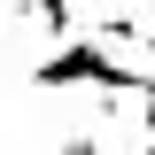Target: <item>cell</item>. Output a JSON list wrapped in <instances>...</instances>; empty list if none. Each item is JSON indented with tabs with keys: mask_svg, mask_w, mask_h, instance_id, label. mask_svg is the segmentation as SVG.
I'll return each instance as SVG.
<instances>
[{
	"mask_svg": "<svg viewBox=\"0 0 155 155\" xmlns=\"http://www.w3.org/2000/svg\"><path fill=\"white\" fill-rule=\"evenodd\" d=\"M31 85L39 93H70V85H101V93H147L155 70H132V62L109 54V39H62L47 62H31Z\"/></svg>",
	"mask_w": 155,
	"mask_h": 155,
	"instance_id": "obj_1",
	"label": "cell"
},
{
	"mask_svg": "<svg viewBox=\"0 0 155 155\" xmlns=\"http://www.w3.org/2000/svg\"><path fill=\"white\" fill-rule=\"evenodd\" d=\"M8 8H16V0H0V16H8ZM23 8H39V23H47V31L70 39V0H23Z\"/></svg>",
	"mask_w": 155,
	"mask_h": 155,
	"instance_id": "obj_2",
	"label": "cell"
},
{
	"mask_svg": "<svg viewBox=\"0 0 155 155\" xmlns=\"http://www.w3.org/2000/svg\"><path fill=\"white\" fill-rule=\"evenodd\" d=\"M140 54H147V62H155V23H147V31H140Z\"/></svg>",
	"mask_w": 155,
	"mask_h": 155,
	"instance_id": "obj_3",
	"label": "cell"
},
{
	"mask_svg": "<svg viewBox=\"0 0 155 155\" xmlns=\"http://www.w3.org/2000/svg\"><path fill=\"white\" fill-rule=\"evenodd\" d=\"M140 155H155V132H147V140H140Z\"/></svg>",
	"mask_w": 155,
	"mask_h": 155,
	"instance_id": "obj_4",
	"label": "cell"
}]
</instances>
